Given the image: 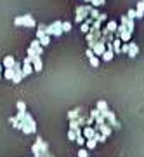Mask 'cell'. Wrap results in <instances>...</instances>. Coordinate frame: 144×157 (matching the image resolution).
Segmentation results:
<instances>
[{"instance_id":"obj_18","label":"cell","mask_w":144,"mask_h":157,"mask_svg":"<svg viewBox=\"0 0 144 157\" xmlns=\"http://www.w3.org/2000/svg\"><path fill=\"white\" fill-rule=\"evenodd\" d=\"M63 32H70V30H71V23H63Z\"/></svg>"},{"instance_id":"obj_14","label":"cell","mask_w":144,"mask_h":157,"mask_svg":"<svg viewBox=\"0 0 144 157\" xmlns=\"http://www.w3.org/2000/svg\"><path fill=\"white\" fill-rule=\"evenodd\" d=\"M4 77L5 78H14V68H5V73H4Z\"/></svg>"},{"instance_id":"obj_19","label":"cell","mask_w":144,"mask_h":157,"mask_svg":"<svg viewBox=\"0 0 144 157\" xmlns=\"http://www.w3.org/2000/svg\"><path fill=\"white\" fill-rule=\"evenodd\" d=\"M17 110H19V112H26V105H24L23 101H19V103H17Z\"/></svg>"},{"instance_id":"obj_24","label":"cell","mask_w":144,"mask_h":157,"mask_svg":"<svg viewBox=\"0 0 144 157\" xmlns=\"http://www.w3.org/2000/svg\"><path fill=\"white\" fill-rule=\"evenodd\" d=\"M122 52H128V42H125V44H123V47H122Z\"/></svg>"},{"instance_id":"obj_7","label":"cell","mask_w":144,"mask_h":157,"mask_svg":"<svg viewBox=\"0 0 144 157\" xmlns=\"http://www.w3.org/2000/svg\"><path fill=\"white\" fill-rule=\"evenodd\" d=\"M137 52H139V47H137V44L135 42H128V58H135L137 56Z\"/></svg>"},{"instance_id":"obj_6","label":"cell","mask_w":144,"mask_h":157,"mask_svg":"<svg viewBox=\"0 0 144 157\" xmlns=\"http://www.w3.org/2000/svg\"><path fill=\"white\" fill-rule=\"evenodd\" d=\"M90 49L94 51V54H95V56H101V54H103V52L106 51V44L99 39V40H97V44H94L92 47H90Z\"/></svg>"},{"instance_id":"obj_20","label":"cell","mask_w":144,"mask_h":157,"mask_svg":"<svg viewBox=\"0 0 144 157\" xmlns=\"http://www.w3.org/2000/svg\"><path fill=\"white\" fill-rule=\"evenodd\" d=\"M78 157H89V152L85 150V148H80V152H78Z\"/></svg>"},{"instance_id":"obj_1","label":"cell","mask_w":144,"mask_h":157,"mask_svg":"<svg viewBox=\"0 0 144 157\" xmlns=\"http://www.w3.org/2000/svg\"><path fill=\"white\" fill-rule=\"evenodd\" d=\"M31 150H33L35 157H52V155H47L49 154V147H47L45 141H42V138H37V141H35V145Z\"/></svg>"},{"instance_id":"obj_3","label":"cell","mask_w":144,"mask_h":157,"mask_svg":"<svg viewBox=\"0 0 144 157\" xmlns=\"http://www.w3.org/2000/svg\"><path fill=\"white\" fill-rule=\"evenodd\" d=\"M63 21H56L52 23V25H49V26H45V32H47V35H56V37H59V35L63 33Z\"/></svg>"},{"instance_id":"obj_15","label":"cell","mask_w":144,"mask_h":157,"mask_svg":"<svg viewBox=\"0 0 144 157\" xmlns=\"http://www.w3.org/2000/svg\"><path fill=\"white\" fill-rule=\"evenodd\" d=\"M97 110H101L103 113L108 112V105H106L104 101H99V103H97Z\"/></svg>"},{"instance_id":"obj_16","label":"cell","mask_w":144,"mask_h":157,"mask_svg":"<svg viewBox=\"0 0 144 157\" xmlns=\"http://www.w3.org/2000/svg\"><path fill=\"white\" fill-rule=\"evenodd\" d=\"M90 59V65H92V67H99V58L97 56H92V58H89Z\"/></svg>"},{"instance_id":"obj_25","label":"cell","mask_w":144,"mask_h":157,"mask_svg":"<svg viewBox=\"0 0 144 157\" xmlns=\"http://www.w3.org/2000/svg\"><path fill=\"white\" fill-rule=\"evenodd\" d=\"M2 68H4V67H0V77H2Z\"/></svg>"},{"instance_id":"obj_5","label":"cell","mask_w":144,"mask_h":157,"mask_svg":"<svg viewBox=\"0 0 144 157\" xmlns=\"http://www.w3.org/2000/svg\"><path fill=\"white\" fill-rule=\"evenodd\" d=\"M90 6H78L77 7V21L82 23V19H87V14L90 12Z\"/></svg>"},{"instance_id":"obj_12","label":"cell","mask_w":144,"mask_h":157,"mask_svg":"<svg viewBox=\"0 0 144 157\" xmlns=\"http://www.w3.org/2000/svg\"><path fill=\"white\" fill-rule=\"evenodd\" d=\"M38 40H40V45L44 47V45H47V44L50 42V35H47V33H45V35H42V37H40Z\"/></svg>"},{"instance_id":"obj_9","label":"cell","mask_w":144,"mask_h":157,"mask_svg":"<svg viewBox=\"0 0 144 157\" xmlns=\"http://www.w3.org/2000/svg\"><path fill=\"white\" fill-rule=\"evenodd\" d=\"M142 16H144V0H141V2L137 4V9H135V17L141 19Z\"/></svg>"},{"instance_id":"obj_21","label":"cell","mask_w":144,"mask_h":157,"mask_svg":"<svg viewBox=\"0 0 144 157\" xmlns=\"http://www.w3.org/2000/svg\"><path fill=\"white\" fill-rule=\"evenodd\" d=\"M92 4H94V7H97V6H103V4H104V0H92Z\"/></svg>"},{"instance_id":"obj_13","label":"cell","mask_w":144,"mask_h":157,"mask_svg":"<svg viewBox=\"0 0 144 157\" xmlns=\"http://www.w3.org/2000/svg\"><path fill=\"white\" fill-rule=\"evenodd\" d=\"M117 28H118V25L115 21H110L108 25H106V30H110L111 33H115V32H117Z\"/></svg>"},{"instance_id":"obj_8","label":"cell","mask_w":144,"mask_h":157,"mask_svg":"<svg viewBox=\"0 0 144 157\" xmlns=\"http://www.w3.org/2000/svg\"><path fill=\"white\" fill-rule=\"evenodd\" d=\"M31 63H33V72H42V58L40 56H33V59H31Z\"/></svg>"},{"instance_id":"obj_2","label":"cell","mask_w":144,"mask_h":157,"mask_svg":"<svg viewBox=\"0 0 144 157\" xmlns=\"http://www.w3.org/2000/svg\"><path fill=\"white\" fill-rule=\"evenodd\" d=\"M21 129L24 131V133H28V135H31V133H35V131H37L35 121L31 119V115H30V113H24V117H23V122H21Z\"/></svg>"},{"instance_id":"obj_11","label":"cell","mask_w":144,"mask_h":157,"mask_svg":"<svg viewBox=\"0 0 144 157\" xmlns=\"http://www.w3.org/2000/svg\"><path fill=\"white\" fill-rule=\"evenodd\" d=\"M101 56H103V59H104V61H110V59H113L115 52H113V49H108V51H104Z\"/></svg>"},{"instance_id":"obj_10","label":"cell","mask_w":144,"mask_h":157,"mask_svg":"<svg viewBox=\"0 0 144 157\" xmlns=\"http://www.w3.org/2000/svg\"><path fill=\"white\" fill-rule=\"evenodd\" d=\"M14 65H16V59L12 56H7L4 59V68H14Z\"/></svg>"},{"instance_id":"obj_4","label":"cell","mask_w":144,"mask_h":157,"mask_svg":"<svg viewBox=\"0 0 144 157\" xmlns=\"http://www.w3.org/2000/svg\"><path fill=\"white\" fill-rule=\"evenodd\" d=\"M14 25L16 26H35V19L31 16H19L14 19Z\"/></svg>"},{"instance_id":"obj_23","label":"cell","mask_w":144,"mask_h":157,"mask_svg":"<svg viewBox=\"0 0 144 157\" xmlns=\"http://www.w3.org/2000/svg\"><path fill=\"white\" fill-rule=\"evenodd\" d=\"M92 56H95V54H94V51L89 47V49H87V58H92Z\"/></svg>"},{"instance_id":"obj_17","label":"cell","mask_w":144,"mask_h":157,"mask_svg":"<svg viewBox=\"0 0 144 157\" xmlns=\"http://www.w3.org/2000/svg\"><path fill=\"white\" fill-rule=\"evenodd\" d=\"M95 145H97V140H95V138H90V140L87 141V147H89V148H94Z\"/></svg>"},{"instance_id":"obj_22","label":"cell","mask_w":144,"mask_h":157,"mask_svg":"<svg viewBox=\"0 0 144 157\" xmlns=\"http://www.w3.org/2000/svg\"><path fill=\"white\" fill-rule=\"evenodd\" d=\"M127 16H128V17H132V19H134V17H135V11H134V9H130V11L127 12Z\"/></svg>"}]
</instances>
